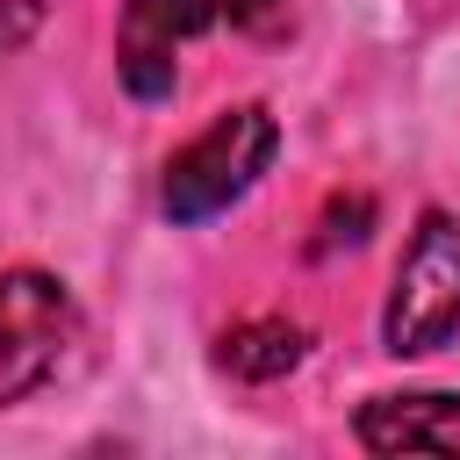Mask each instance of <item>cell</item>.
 I'll return each mask as SVG.
<instances>
[{"label": "cell", "instance_id": "cell-1", "mask_svg": "<svg viewBox=\"0 0 460 460\" xmlns=\"http://www.w3.org/2000/svg\"><path fill=\"white\" fill-rule=\"evenodd\" d=\"M273 151H280V129H273V115H266L259 101L216 115L194 144H180V151L165 158V187H158L165 216H172V223H208V216H223L230 201H244V194L259 187V172L273 165Z\"/></svg>", "mask_w": 460, "mask_h": 460}, {"label": "cell", "instance_id": "cell-2", "mask_svg": "<svg viewBox=\"0 0 460 460\" xmlns=\"http://www.w3.org/2000/svg\"><path fill=\"white\" fill-rule=\"evenodd\" d=\"M381 338L388 352H438L460 338V223L446 208L417 216L388 309H381Z\"/></svg>", "mask_w": 460, "mask_h": 460}, {"label": "cell", "instance_id": "cell-3", "mask_svg": "<svg viewBox=\"0 0 460 460\" xmlns=\"http://www.w3.org/2000/svg\"><path fill=\"white\" fill-rule=\"evenodd\" d=\"M72 295L58 273L43 266H14L0 273V402H22L29 388H43L72 345Z\"/></svg>", "mask_w": 460, "mask_h": 460}, {"label": "cell", "instance_id": "cell-4", "mask_svg": "<svg viewBox=\"0 0 460 460\" xmlns=\"http://www.w3.org/2000/svg\"><path fill=\"white\" fill-rule=\"evenodd\" d=\"M230 14V0H129L122 7V43H115V72L129 86V101H165L172 93V50L201 29H216Z\"/></svg>", "mask_w": 460, "mask_h": 460}, {"label": "cell", "instance_id": "cell-5", "mask_svg": "<svg viewBox=\"0 0 460 460\" xmlns=\"http://www.w3.org/2000/svg\"><path fill=\"white\" fill-rule=\"evenodd\" d=\"M367 453H453L460 460V395L417 388V395H374L352 417Z\"/></svg>", "mask_w": 460, "mask_h": 460}, {"label": "cell", "instance_id": "cell-6", "mask_svg": "<svg viewBox=\"0 0 460 460\" xmlns=\"http://www.w3.org/2000/svg\"><path fill=\"white\" fill-rule=\"evenodd\" d=\"M302 352H309V331H302V323H288V316H252V323L223 331V352H216V359H223L237 381H280V374L302 367Z\"/></svg>", "mask_w": 460, "mask_h": 460}, {"label": "cell", "instance_id": "cell-7", "mask_svg": "<svg viewBox=\"0 0 460 460\" xmlns=\"http://www.w3.org/2000/svg\"><path fill=\"white\" fill-rule=\"evenodd\" d=\"M230 22L252 36H273V29H288V0H230Z\"/></svg>", "mask_w": 460, "mask_h": 460}, {"label": "cell", "instance_id": "cell-8", "mask_svg": "<svg viewBox=\"0 0 460 460\" xmlns=\"http://www.w3.org/2000/svg\"><path fill=\"white\" fill-rule=\"evenodd\" d=\"M29 29H36V0H29V7L14 14V22H0V50H14V43L29 36Z\"/></svg>", "mask_w": 460, "mask_h": 460}]
</instances>
